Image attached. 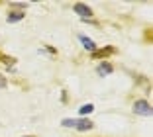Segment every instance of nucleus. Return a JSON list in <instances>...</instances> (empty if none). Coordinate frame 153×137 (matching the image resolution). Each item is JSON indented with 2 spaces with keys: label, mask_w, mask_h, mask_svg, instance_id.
Wrapping results in <instances>:
<instances>
[{
  "label": "nucleus",
  "mask_w": 153,
  "mask_h": 137,
  "mask_svg": "<svg viewBox=\"0 0 153 137\" xmlns=\"http://www.w3.org/2000/svg\"><path fill=\"white\" fill-rule=\"evenodd\" d=\"M131 110H134V114H137V116L149 118V116H151V104H149L147 100H135Z\"/></svg>",
  "instance_id": "f257e3e1"
},
{
  "label": "nucleus",
  "mask_w": 153,
  "mask_h": 137,
  "mask_svg": "<svg viewBox=\"0 0 153 137\" xmlns=\"http://www.w3.org/2000/svg\"><path fill=\"white\" fill-rule=\"evenodd\" d=\"M73 12L79 14L82 20H88L90 16H94V12H92V8H90L88 4H82V2H76V4H73Z\"/></svg>",
  "instance_id": "f03ea898"
},
{
  "label": "nucleus",
  "mask_w": 153,
  "mask_h": 137,
  "mask_svg": "<svg viewBox=\"0 0 153 137\" xmlns=\"http://www.w3.org/2000/svg\"><path fill=\"white\" fill-rule=\"evenodd\" d=\"M79 39H81L82 47H85L86 51H90V53H94V51H96V43L90 39V37H86V36H79Z\"/></svg>",
  "instance_id": "0eeeda50"
},
{
  "label": "nucleus",
  "mask_w": 153,
  "mask_h": 137,
  "mask_svg": "<svg viewBox=\"0 0 153 137\" xmlns=\"http://www.w3.org/2000/svg\"><path fill=\"white\" fill-rule=\"evenodd\" d=\"M61 125H63V127H75V125H76V119L67 118V119H63V121H61Z\"/></svg>",
  "instance_id": "9d476101"
},
{
  "label": "nucleus",
  "mask_w": 153,
  "mask_h": 137,
  "mask_svg": "<svg viewBox=\"0 0 153 137\" xmlns=\"http://www.w3.org/2000/svg\"><path fill=\"white\" fill-rule=\"evenodd\" d=\"M114 53H116V49H114V47L96 49L94 53H92V59H104V57H108V55H114Z\"/></svg>",
  "instance_id": "423d86ee"
},
{
  "label": "nucleus",
  "mask_w": 153,
  "mask_h": 137,
  "mask_svg": "<svg viewBox=\"0 0 153 137\" xmlns=\"http://www.w3.org/2000/svg\"><path fill=\"white\" fill-rule=\"evenodd\" d=\"M114 73V67L110 65V63H106V61H102L98 67H96V75L98 76H106V75H112Z\"/></svg>",
  "instance_id": "20e7f679"
},
{
  "label": "nucleus",
  "mask_w": 153,
  "mask_h": 137,
  "mask_svg": "<svg viewBox=\"0 0 153 137\" xmlns=\"http://www.w3.org/2000/svg\"><path fill=\"white\" fill-rule=\"evenodd\" d=\"M92 112H94V106H92V104H82V106L79 108V114H81L82 118L88 116V114H92Z\"/></svg>",
  "instance_id": "6e6552de"
},
{
  "label": "nucleus",
  "mask_w": 153,
  "mask_h": 137,
  "mask_svg": "<svg viewBox=\"0 0 153 137\" xmlns=\"http://www.w3.org/2000/svg\"><path fill=\"white\" fill-rule=\"evenodd\" d=\"M27 137H33V135H27Z\"/></svg>",
  "instance_id": "ddd939ff"
},
{
  "label": "nucleus",
  "mask_w": 153,
  "mask_h": 137,
  "mask_svg": "<svg viewBox=\"0 0 153 137\" xmlns=\"http://www.w3.org/2000/svg\"><path fill=\"white\" fill-rule=\"evenodd\" d=\"M6 86H8V80H6V76H2V75H0V90H2V88H6Z\"/></svg>",
  "instance_id": "f8f14e48"
},
{
  "label": "nucleus",
  "mask_w": 153,
  "mask_h": 137,
  "mask_svg": "<svg viewBox=\"0 0 153 137\" xmlns=\"http://www.w3.org/2000/svg\"><path fill=\"white\" fill-rule=\"evenodd\" d=\"M24 18H26V12H22V10H10L8 16H6V22L16 24V22H22Z\"/></svg>",
  "instance_id": "7ed1b4c3"
},
{
  "label": "nucleus",
  "mask_w": 153,
  "mask_h": 137,
  "mask_svg": "<svg viewBox=\"0 0 153 137\" xmlns=\"http://www.w3.org/2000/svg\"><path fill=\"white\" fill-rule=\"evenodd\" d=\"M0 59H2V63H6V65H12V63L16 61L14 57H6V55H2V53H0Z\"/></svg>",
  "instance_id": "9b49d317"
},
{
  "label": "nucleus",
  "mask_w": 153,
  "mask_h": 137,
  "mask_svg": "<svg viewBox=\"0 0 153 137\" xmlns=\"http://www.w3.org/2000/svg\"><path fill=\"white\" fill-rule=\"evenodd\" d=\"M92 127H94V124H92V121H90L88 118L79 119V121H76V125H75L76 131H88V129H92Z\"/></svg>",
  "instance_id": "39448f33"
},
{
  "label": "nucleus",
  "mask_w": 153,
  "mask_h": 137,
  "mask_svg": "<svg viewBox=\"0 0 153 137\" xmlns=\"http://www.w3.org/2000/svg\"><path fill=\"white\" fill-rule=\"evenodd\" d=\"M10 8H18V10H22V12H26L27 2H10Z\"/></svg>",
  "instance_id": "1a4fd4ad"
}]
</instances>
